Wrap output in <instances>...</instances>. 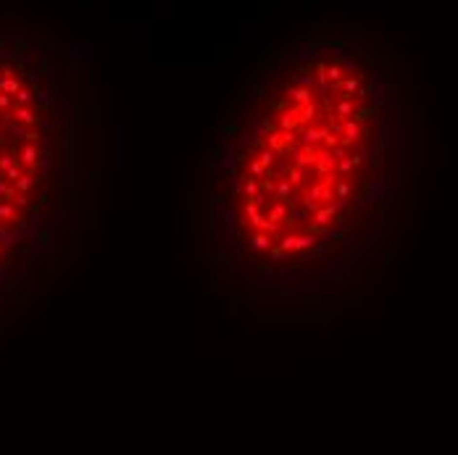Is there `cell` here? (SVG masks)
Listing matches in <instances>:
<instances>
[{
    "label": "cell",
    "mask_w": 458,
    "mask_h": 455,
    "mask_svg": "<svg viewBox=\"0 0 458 455\" xmlns=\"http://www.w3.org/2000/svg\"><path fill=\"white\" fill-rule=\"evenodd\" d=\"M379 79L364 55L303 50L258 90L235 153L240 242L274 261L327 242L377 161Z\"/></svg>",
    "instance_id": "6da1fadb"
}]
</instances>
